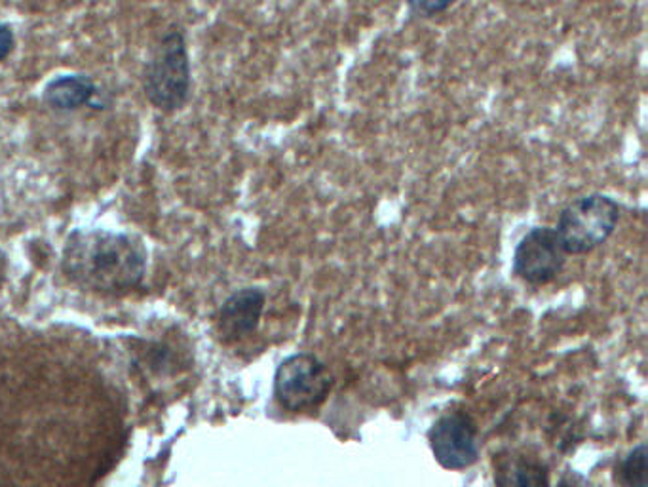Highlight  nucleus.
Instances as JSON below:
<instances>
[{"label":"nucleus","instance_id":"1","mask_svg":"<svg viewBox=\"0 0 648 487\" xmlns=\"http://www.w3.org/2000/svg\"><path fill=\"white\" fill-rule=\"evenodd\" d=\"M61 269L86 290L122 294L138 288L147 269L139 238L111 231H74L66 244Z\"/></svg>","mask_w":648,"mask_h":487},{"label":"nucleus","instance_id":"2","mask_svg":"<svg viewBox=\"0 0 648 487\" xmlns=\"http://www.w3.org/2000/svg\"><path fill=\"white\" fill-rule=\"evenodd\" d=\"M192 69L189 48L181 31H168L160 39L151 60L143 69V92L147 101L158 111H181L190 99Z\"/></svg>","mask_w":648,"mask_h":487},{"label":"nucleus","instance_id":"3","mask_svg":"<svg viewBox=\"0 0 648 487\" xmlns=\"http://www.w3.org/2000/svg\"><path fill=\"white\" fill-rule=\"evenodd\" d=\"M620 205L615 198L591 192L565 206L556 232L567 256H584L597 250L615 235L620 223Z\"/></svg>","mask_w":648,"mask_h":487},{"label":"nucleus","instance_id":"4","mask_svg":"<svg viewBox=\"0 0 648 487\" xmlns=\"http://www.w3.org/2000/svg\"><path fill=\"white\" fill-rule=\"evenodd\" d=\"M328 368L308 352L286 358L276 371L275 395L278 404L288 411L299 414L320 408L331 390Z\"/></svg>","mask_w":648,"mask_h":487},{"label":"nucleus","instance_id":"5","mask_svg":"<svg viewBox=\"0 0 648 487\" xmlns=\"http://www.w3.org/2000/svg\"><path fill=\"white\" fill-rule=\"evenodd\" d=\"M565 264L567 254L551 227L530 229L514 251V272L532 286L554 282L564 272Z\"/></svg>","mask_w":648,"mask_h":487},{"label":"nucleus","instance_id":"6","mask_svg":"<svg viewBox=\"0 0 648 487\" xmlns=\"http://www.w3.org/2000/svg\"><path fill=\"white\" fill-rule=\"evenodd\" d=\"M433 457L447 470H462L478 461V425L465 411L441 415L430 430Z\"/></svg>","mask_w":648,"mask_h":487},{"label":"nucleus","instance_id":"7","mask_svg":"<svg viewBox=\"0 0 648 487\" xmlns=\"http://www.w3.org/2000/svg\"><path fill=\"white\" fill-rule=\"evenodd\" d=\"M265 291L259 288H243L225 301L219 310V331L227 341H238L256 331L265 309Z\"/></svg>","mask_w":648,"mask_h":487},{"label":"nucleus","instance_id":"8","mask_svg":"<svg viewBox=\"0 0 648 487\" xmlns=\"http://www.w3.org/2000/svg\"><path fill=\"white\" fill-rule=\"evenodd\" d=\"M99 88L88 74H59L44 86L42 101L53 111L71 112L92 106Z\"/></svg>","mask_w":648,"mask_h":487},{"label":"nucleus","instance_id":"9","mask_svg":"<svg viewBox=\"0 0 648 487\" xmlns=\"http://www.w3.org/2000/svg\"><path fill=\"white\" fill-rule=\"evenodd\" d=\"M497 487H550L548 467L537 457L524 454L498 455L495 459Z\"/></svg>","mask_w":648,"mask_h":487},{"label":"nucleus","instance_id":"10","mask_svg":"<svg viewBox=\"0 0 648 487\" xmlns=\"http://www.w3.org/2000/svg\"><path fill=\"white\" fill-rule=\"evenodd\" d=\"M624 487H647V446L639 444L618 470Z\"/></svg>","mask_w":648,"mask_h":487},{"label":"nucleus","instance_id":"11","mask_svg":"<svg viewBox=\"0 0 648 487\" xmlns=\"http://www.w3.org/2000/svg\"><path fill=\"white\" fill-rule=\"evenodd\" d=\"M455 0H406L407 10L420 20H432L439 13L447 12Z\"/></svg>","mask_w":648,"mask_h":487},{"label":"nucleus","instance_id":"12","mask_svg":"<svg viewBox=\"0 0 648 487\" xmlns=\"http://www.w3.org/2000/svg\"><path fill=\"white\" fill-rule=\"evenodd\" d=\"M13 47H16V34H13L12 27L0 21V63L10 58Z\"/></svg>","mask_w":648,"mask_h":487},{"label":"nucleus","instance_id":"13","mask_svg":"<svg viewBox=\"0 0 648 487\" xmlns=\"http://www.w3.org/2000/svg\"><path fill=\"white\" fill-rule=\"evenodd\" d=\"M557 487H589V481L584 476L577 475V473H570V475L561 478Z\"/></svg>","mask_w":648,"mask_h":487}]
</instances>
